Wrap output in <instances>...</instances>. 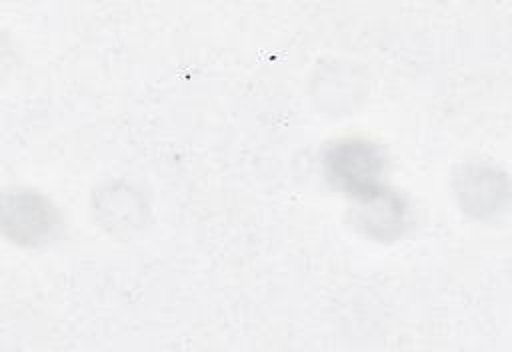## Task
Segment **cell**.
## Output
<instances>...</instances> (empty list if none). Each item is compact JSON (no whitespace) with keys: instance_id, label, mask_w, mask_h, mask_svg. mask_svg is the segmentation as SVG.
<instances>
[{"instance_id":"cell-5","label":"cell","mask_w":512,"mask_h":352,"mask_svg":"<svg viewBox=\"0 0 512 352\" xmlns=\"http://www.w3.org/2000/svg\"><path fill=\"white\" fill-rule=\"evenodd\" d=\"M146 204L144 198L124 182H110L94 196V214L102 226L118 234L120 230L130 232L144 220Z\"/></svg>"},{"instance_id":"cell-4","label":"cell","mask_w":512,"mask_h":352,"mask_svg":"<svg viewBox=\"0 0 512 352\" xmlns=\"http://www.w3.org/2000/svg\"><path fill=\"white\" fill-rule=\"evenodd\" d=\"M352 202V222L366 236L378 242H392L404 234L408 224L406 202L386 184Z\"/></svg>"},{"instance_id":"cell-2","label":"cell","mask_w":512,"mask_h":352,"mask_svg":"<svg viewBox=\"0 0 512 352\" xmlns=\"http://www.w3.org/2000/svg\"><path fill=\"white\" fill-rule=\"evenodd\" d=\"M60 222L58 210L36 190H10L2 198V232L20 246H36L52 238Z\"/></svg>"},{"instance_id":"cell-3","label":"cell","mask_w":512,"mask_h":352,"mask_svg":"<svg viewBox=\"0 0 512 352\" xmlns=\"http://www.w3.org/2000/svg\"><path fill=\"white\" fill-rule=\"evenodd\" d=\"M508 178L488 164H466L454 176V192L464 212L488 218L500 212L508 200Z\"/></svg>"},{"instance_id":"cell-1","label":"cell","mask_w":512,"mask_h":352,"mask_svg":"<svg viewBox=\"0 0 512 352\" xmlns=\"http://www.w3.org/2000/svg\"><path fill=\"white\" fill-rule=\"evenodd\" d=\"M322 162L332 186L352 200L384 186L380 180L384 174V154L366 138H340L332 142Z\"/></svg>"}]
</instances>
